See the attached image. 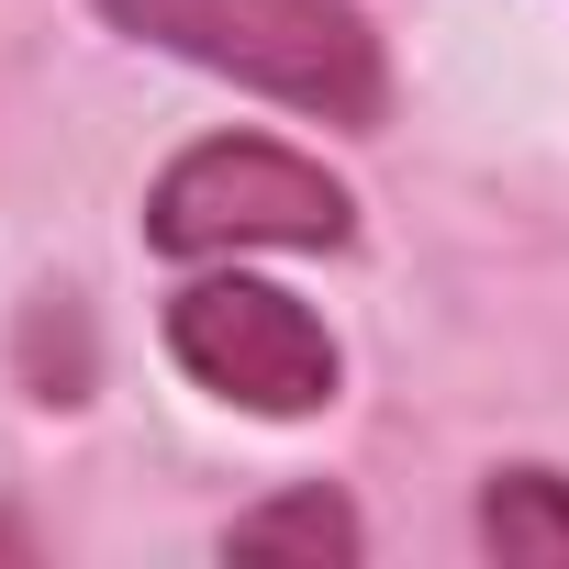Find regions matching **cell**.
<instances>
[{
  "label": "cell",
  "mask_w": 569,
  "mask_h": 569,
  "mask_svg": "<svg viewBox=\"0 0 569 569\" xmlns=\"http://www.w3.org/2000/svg\"><path fill=\"white\" fill-rule=\"evenodd\" d=\"M101 12L257 101H291L313 123H347V134H380L391 112V68H380V34L347 12V0H101Z\"/></svg>",
  "instance_id": "cell-1"
},
{
  "label": "cell",
  "mask_w": 569,
  "mask_h": 569,
  "mask_svg": "<svg viewBox=\"0 0 569 569\" xmlns=\"http://www.w3.org/2000/svg\"><path fill=\"white\" fill-rule=\"evenodd\" d=\"M358 201L347 179H325L313 157L268 146V134H201L190 157H168V179L146 190V246L157 257H246V246H347Z\"/></svg>",
  "instance_id": "cell-2"
},
{
  "label": "cell",
  "mask_w": 569,
  "mask_h": 569,
  "mask_svg": "<svg viewBox=\"0 0 569 569\" xmlns=\"http://www.w3.org/2000/svg\"><path fill=\"white\" fill-rule=\"evenodd\" d=\"M168 358H179L212 402L268 413V425L325 413V402H336V380H347V358H336L325 313H313V302H291L279 279H246V268H212V279H190V291L168 302Z\"/></svg>",
  "instance_id": "cell-3"
},
{
  "label": "cell",
  "mask_w": 569,
  "mask_h": 569,
  "mask_svg": "<svg viewBox=\"0 0 569 569\" xmlns=\"http://www.w3.org/2000/svg\"><path fill=\"white\" fill-rule=\"evenodd\" d=\"M358 547H369V525L325 480H302V491H279V502H257V513L223 525V558H358Z\"/></svg>",
  "instance_id": "cell-4"
},
{
  "label": "cell",
  "mask_w": 569,
  "mask_h": 569,
  "mask_svg": "<svg viewBox=\"0 0 569 569\" xmlns=\"http://www.w3.org/2000/svg\"><path fill=\"white\" fill-rule=\"evenodd\" d=\"M480 547L536 569V558H569V480L558 469H491L480 491Z\"/></svg>",
  "instance_id": "cell-5"
},
{
  "label": "cell",
  "mask_w": 569,
  "mask_h": 569,
  "mask_svg": "<svg viewBox=\"0 0 569 569\" xmlns=\"http://www.w3.org/2000/svg\"><path fill=\"white\" fill-rule=\"evenodd\" d=\"M0 558H34V536H23V525H12V513H0Z\"/></svg>",
  "instance_id": "cell-6"
}]
</instances>
